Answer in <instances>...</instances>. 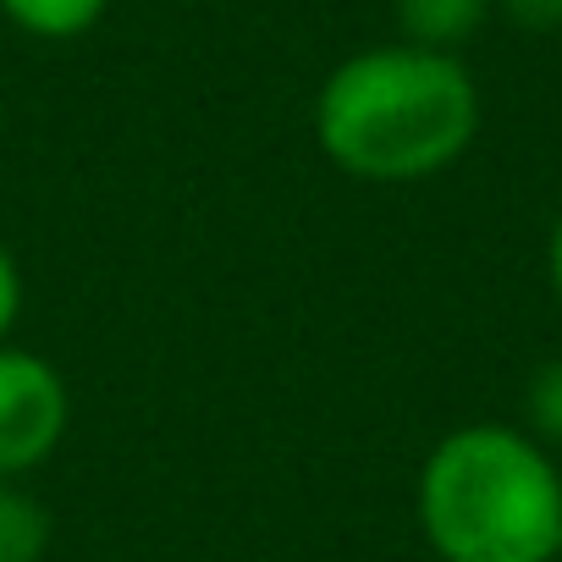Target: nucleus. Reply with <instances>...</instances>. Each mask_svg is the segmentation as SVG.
Listing matches in <instances>:
<instances>
[{"mask_svg": "<svg viewBox=\"0 0 562 562\" xmlns=\"http://www.w3.org/2000/svg\"><path fill=\"white\" fill-rule=\"evenodd\" d=\"M18 321H23V270H18L12 248L0 243V342H12Z\"/></svg>", "mask_w": 562, "mask_h": 562, "instance_id": "8", "label": "nucleus"}, {"mask_svg": "<svg viewBox=\"0 0 562 562\" xmlns=\"http://www.w3.org/2000/svg\"><path fill=\"white\" fill-rule=\"evenodd\" d=\"M496 12L529 34H551L562 29V0H496Z\"/></svg>", "mask_w": 562, "mask_h": 562, "instance_id": "9", "label": "nucleus"}, {"mask_svg": "<svg viewBox=\"0 0 562 562\" xmlns=\"http://www.w3.org/2000/svg\"><path fill=\"white\" fill-rule=\"evenodd\" d=\"M524 419L540 447H562V359L540 364L524 386Z\"/></svg>", "mask_w": 562, "mask_h": 562, "instance_id": "7", "label": "nucleus"}, {"mask_svg": "<svg viewBox=\"0 0 562 562\" xmlns=\"http://www.w3.org/2000/svg\"><path fill=\"white\" fill-rule=\"evenodd\" d=\"M105 7L111 0H0V18L34 40L61 45V40H83L105 18Z\"/></svg>", "mask_w": 562, "mask_h": 562, "instance_id": "6", "label": "nucleus"}, {"mask_svg": "<svg viewBox=\"0 0 562 562\" xmlns=\"http://www.w3.org/2000/svg\"><path fill=\"white\" fill-rule=\"evenodd\" d=\"M546 276H551V293H557V304H562V210H557L551 237H546Z\"/></svg>", "mask_w": 562, "mask_h": 562, "instance_id": "10", "label": "nucleus"}, {"mask_svg": "<svg viewBox=\"0 0 562 562\" xmlns=\"http://www.w3.org/2000/svg\"><path fill=\"white\" fill-rule=\"evenodd\" d=\"M45 551H50V507L23 480H0V562H40Z\"/></svg>", "mask_w": 562, "mask_h": 562, "instance_id": "5", "label": "nucleus"}, {"mask_svg": "<svg viewBox=\"0 0 562 562\" xmlns=\"http://www.w3.org/2000/svg\"><path fill=\"white\" fill-rule=\"evenodd\" d=\"M72 397L45 353L0 342V480L34 474L67 436Z\"/></svg>", "mask_w": 562, "mask_h": 562, "instance_id": "3", "label": "nucleus"}, {"mask_svg": "<svg viewBox=\"0 0 562 562\" xmlns=\"http://www.w3.org/2000/svg\"><path fill=\"white\" fill-rule=\"evenodd\" d=\"M419 529L441 562H551L562 551V469L513 425H458L419 469Z\"/></svg>", "mask_w": 562, "mask_h": 562, "instance_id": "2", "label": "nucleus"}, {"mask_svg": "<svg viewBox=\"0 0 562 562\" xmlns=\"http://www.w3.org/2000/svg\"><path fill=\"white\" fill-rule=\"evenodd\" d=\"M392 12H397L403 45H425V50L458 56L485 29V18L496 12V0H392Z\"/></svg>", "mask_w": 562, "mask_h": 562, "instance_id": "4", "label": "nucleus"}, {"mask_svg": "<svg viewBox=\"0 0 562 562\" xmlns=\"http://www.w3.org/2000/svg\"><path fill=\"white\" fill-rule=\"evenodd\" d=\"M480 89L463 56L375 45L337 61L315 94L321 155L359 182H425L469 155Z\"/></svg>", "mask_w": 562, "mask_h": 562, "instance_id": "1", "label": "nucleus"}]
</instances>
